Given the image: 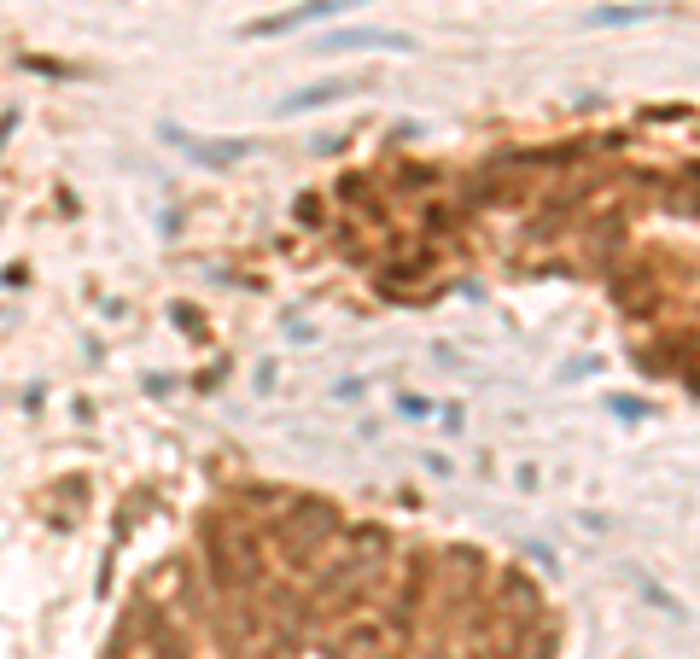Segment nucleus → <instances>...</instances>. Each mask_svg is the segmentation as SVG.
<instances>
[{"mask_svg":"<svg viewBox=\"0 0 700 659\" xmlns=\"http://www.w3.org/2000/svg\"><path fill=\"white\" fill-rule=\"evenodd\" d=\"M648 12H659V6H601V12H589V23H624V18H648Z\"/></svg>","mask_w":700,"mask_h":659,"instance_id":"obj_4","label":"nucleus"},{"mask_svg":"<svg viewBox=\"0 0 700 659\" xmlns=\"http://www.w3.org/2000/svg\"><path fill=\"white\" fill-rule=\"evenodd\" d=\"M345 6H356V0H310V6H298V12H280V18H257V23H245V35H286V30H298V23L333 18V12H345Z\"/></svg>","mask_w":700,"mask_h":659,"instance_id":"obj_1","label":"nucleus"},{"mask_svg":"<svg viewBox=\"0 0 700 659\" xmlns=\"http://www.w3.org/2000/svg\"><path fill=\"white\" fill-rule=\"evenodd\" d=\"M327 47H409V35H397V30H345V35H333Z\"/></svg>","mask_w":700,"mask_h":659,"instance_id":"obj_2","label":"nucleus"},{"mask_svg":"<svg viewBox=\"0 0 700 659\" xmlns=\"http://www.w3.org/2000/svg\"><path fill=\"white\" fill-rule=\"evenodd\" d=\"M339 94H350V82H322V88H304V94H292L286 105H280V117H292V111H315V105H327V99H339Z\"/></svg>","mask_w":700,"mask_h":659,"instance_id":"obj_3","label":"nucleus"}]
</instances>
